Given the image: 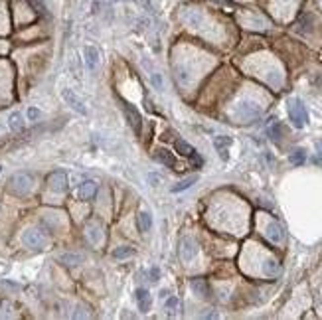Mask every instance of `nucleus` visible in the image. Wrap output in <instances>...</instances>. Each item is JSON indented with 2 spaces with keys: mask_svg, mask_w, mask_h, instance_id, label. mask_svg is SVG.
I'll return each instance as SVG.
<instances>
[{
  "mask_svg": "<svg viewBox=\"0 0 322 320\" xmlns=\"http://www.w3.org/2000/svg\"><path fill=\"white\" fill-rule=\"evenodd\" d=\"M305 159H307V155H305V151H303V149H295V151L291 153V162H293V164H297V166H299V164H303V162H305Z\"/></svg>",
  "mask_w": 322,
  "mask_h": 320,
  "instance_id": "obj_23",
  "label": "nucleus"
},
{
  "mask_svg": "<svg viewBox=\"0 0 322 320\" xmlns=\"http://www.w3.org/2000/svg\"><path fill=\"white\" fill-rule=\"evenodd\" d=\"M135 299H137V303H139V309H141L143 313H147V311L151 309L153 297H151V293H149L147 289H137V293H135Z\"/></svg>",
  "mask_w": 322,
  "mask_h": 320,
  "instance_id": "obj_9",
  "label": "nucleus"
},
{
  "mask_svg": "<svg viewBox=\"0 0 322 320\" xmlns=\"http://www.w3.org/2000/svg\"><path fill=\"white\" fill-rule=\"evenodd\" d=\"M159 277H161V271H159L157 267H155V269H151V281H153V283H157V281H159Z\"/></svg>",
  "mask_w": 322,
  "mask_h": 320,
  "instance_id": "obj_25",
  "label": "nucleus"
},
{
  "mask_svg": "<svg viewBox=\"0 0 322 320\" xmlns=\"http://www.w3.org/2000/svg\"><path fill=\"white\" fill-rule=\"evenodd\" d=\"M34 186V178L32 174L28 172H20V174H14L8 182V192H12L14 196H26Z\"/></svg>",
  "mask_w": 322,
  "mask_h": 320,
  "instance_id": "obj_1",
  "label": "nucleus"
},
{
  "mask_svg": "<svg viewBox=\"0 0 322 320\" xmlns=\"http://www.w3.org/2000/svg\"><path fill=\"white\" fill-rule=\"evenodd\" d=\"M317 155H319V160H322V139L317 143Z\"/></svg>",
  "mask_w": 322,
  "mask_h": 320,
  "instance_id": "obj_26",
  "label": "nucleus"
},
{
  "mask_svg": "<svg viewBox=\"0 0 322 320\" xmlns=\"http://www.w3.org/2000/svg\"><path fill=\"white\" fill-rule=\"evenodd\" d=\"M174 147H176V151H178V153H180L182 157H188V159H190V157H192V155L196 153V151H194V149H192V147H190V145H188L186 141H182V139H176Z\"/></svg>",
  "mask_w": 322,
  "mask_h": 320,
  "instance_id": "obj_15",
  "label": "nucleus"
},
{
  "mask_svg": "<svg viewBox=\"0 0 322 320\" xmlns=\"http://www.w3.org/2000/svg\"><path fill=\"white\" fill-rule=\"evenodd\" d=\"M265 233H267V237H269L271 241H275V243H279V241L283 239V227H281L277 221H271Z\"/></svg>",
  "mask_w": 322,
  "mask_h": 320,
  "instance_id": "obj_13",
  "label": "nucleus"
},
{
  "mask_svg": "<svg viewBox=\"0 0 322 320\" xmlns=\"http://www.w3.org/2000/svg\"><path fill=\"white\" fill-rule=\"evenodd\" d=\"M24 243L28 247H32V249H44L46 243H48V239H46V235L40 229H28L24 233Z\"/></svg>",
  "mask_w": 322,
  "mask_h": 320,
  "instance_id": "obj_3",
  "label": "nucleus"
},
{
  "mask_svg": "<svg viewBox=\"0 0 322 320\" xmlns=\"http://www.w3.org/2000/svg\"><path fill=\"white\" fill-rule=\"evenodd\" d=\"M65 265H79L81 261H83V257L79 255V253H65V255H61L59 257Z\"/></svg>",
  "mask_w": 322,
  "mask_h": 320,
  "instance_id": "obj_22",
  "label": "nucleus"
},
{
  "mask_svg": "<svg viewBox=\"0 0 322 320\" xmlns=\"http://www.w3.org/2000/svg\"><path fill=\"white\" fill-rule=\"evenodd\" d=\"M123 109H125L127 119H129V123L133 125V129L139 133V131H141V115H139L137 109H135L133 105H129V103H123Z\"/></svg>",
  "mask_w": 322,
  "mask_h": 320,
  "instance_id": "obj_10",
  "label": "nucleus"
},
{
  "mask_svg": "<svg viewBox=\"0 0 322 320\" xmlns=\"http://www.w3.org/2000/svg\"><path fill=\"white\" fill-rule=\"evenodd\" d=\"M8 127H10L12 131H22V127H24L22 115H20V113H12L10 119H8Z\"/></svg>",
  "mask_w": 322,
  "mask_h": 320,
  "instance_id": "obj_19",
  "label": "nucleus"
},
{
  "mask_svg": "<svg viewBox=\"0 0 322 320\" xmlns=\"http://www.w3.org/2000/svg\"><path fill=\"white\" fill-rule=\"evenodd\" d=\"M214 145H215V151L219 153V157L223 160H227V149L231 147V139L229 137H215Z\"/></svg>",
  "mask_w": 322,
  "mask_h": 320,
  "instance_id": "obj_12",
  "label": "nucleus"
},
{
  "mask_svg": "<svg viewBox=\"0 0 322 320\" xmlns=\"http://www.w3.org/2000/svg\"><path fill=\"white\" fill-rule=\"evenodd\" d=\"M166 307H168V309H174V307H176V299L172 297V299H170V301L166 303Z\"/></svg>",
  "mask_w": 322,
  "mask_h": 320,
  "instance_id": "obj_27",
  "label": "nucleus"
},
{
  "mask_svg": "<svg viewBox=\"0 0 322 320\" xmlns=\"http://www.w3.org/2000/svg\"><path fill=\"white\" fill-rule=\"evenodd\" d=\"M192 289H194L196 293H200L204 299H210V287H208V283H206L204 279H194V281H192Z\"/></svg>",
  "mask_w": 322,
  "mask_h": 320,
  "instance_id": "obj_14",
  "label": "nucleus"
},
{
  "mask_svg": "<svg viewBox=\"0 0 322 320\" xmlns=\"http://www.w3.org/2000/svg\"><path fill=\"white\" fill-rule=\"evenodd\" d=\"M40 115H42V113H40L36 107H30V109H28V119H30V121H36V119H40Z\"/></svg>",
  "mask_w": 322,
  "mask_h": 320,
  "instance_id": "obj_24",
  "label": "nucleus"
},
{
  "mask_svg": "<svg viewBox=\"0 0 322 320\" xmlns=\"http://www.w3.org/2000/svg\"><path fill=\"white\" fill-rule=\"evenodd\" d=\"M198 182V176H192V178H186V180H182L180 184H176L174 188H172V192H182V190H188V188H192L194 184Z\"/></svg>",
  "mask_w": 322,
  "mask_h": 320,
  "instance_id": "obj_20",
  "label": "nucleus"
},
{
  "mask_svg": "<svg viewBox=\"0 0 322 320\" xmlns=\"http://www.w3.org/2000/svg\"><path fill=\"white\" fill-rule=\"evenodd\" d=\"M155 159L159 160V162H162L164 166H170V168H176V166H178L174 155H172L170 151H166V149H157V151H155Z\"/></svg>",
  "mask_w": 322,
  "mask_h": 320,
  "instance_id": "obj_11",
  "label": "nucleus"
},
{
  "mask_svg": "<svg viewBox=\"0 0 322 320\" xmlns=\"http://www.w3.org/2000/svg\"><path fill=\"white\" fill-rule=\"evenodd\" d=\"M95 194H97V182L85 180V182L79 186V198H81V200H93Z\"/></svg>",
  "mask_w": 322,
  "mask_h": 320,
  "instance_id": "obj_8",
  "label": "nucleus"
},
{
  "mask_svg": "<svg viewBox=\"0 0 322 320\" xmlns=\"http://www.w3.org/2000/svg\"><path fill=\"white\" fill-rule=\"evenodd\" d=\"M61 97H63V101H65L73 111H77L79 115H87V107H85V103L77 97V93H73L71 89H63V91H61Z\"/></svg>",
  "mask_w": 322,
  "mask_h": 320,
  "instance_id": "obj_4",
  "label": "nucleus"
},
{
  "mask_svg": "<svg viewBox=\"0 0 322 320\" xmlns=\"http://www.w3.org/2000/svg\"><path fill=\"white\" fill-rule=\"evenodd\" d=\"M135 255V249L133 247H117L113 251V257L115 259H127V257H133Z\"/></svg>",
  "mask_w": 322,
  "mask_h": 320,
  "instance_id": "obj_21",
  "label": "nucleus"
},
{
  "mask_svg": "<svg viewBox=\"0 0 322 320\" xmlns=\"http://www.w3.org/2000/svg\"><path fill=\"white\" fill-rule=\"evenodd\" d=\"M289 117H291V121H293V125H295L297 129H303V127H307V123H309V113H307L305 105H303L299 99H293V101L289 103Z\"/></svg>",
  "mask_w": 322,
  "mask_h": 320,
  "instance_id": "obj_2",
  "label": "nucleus"
},
{
  "mask_svg": "<svg viewBox=\"0 0 322 320\" xmlns=\"http://www.w3.org/2000/svg\"><path fill=\"white\" fill-rule=\"evenodd\" d=\"M139 227H141L143 233L151 231V227H153V217H151V213H147V212H141V213H139Z\"/></svg>",
  "mask_w": 322,
  "mask_h": 320,
  "instance_id": "obj_16",
  "label": "nucleus"
},
{
  "mask_svg": "<svg viewBox=\"0 0 322 320\" xmlns=\"http://www.w3.org/2000/svg\"><path fill=\"white\" fill-rule=\"evenodd\" d=\"M267 133H269V137H271L275 143H279V139H281V125H279V121H271V123L267 125Z\"/></svg>",
  "mask_w": 322,
  "mask_h": 320,
  "instance_id": "obj_18",
  "label": "nucleus"
},
{
  "mask_svg": "<svg viewBox=\"0 0 322 320\" xmlns=\"http://www.w3.org/2000/svg\"><path fill=\"white\" fill-rule=\"evenodd\" d=\"M196 253H198L196 241L192 237H184L182 243H180V257H182V261H192L196 257Z\"/></svg>",
  "mask_w": 322,
  "mask_h": 320,
  "instance_id": "obj_6",
  "label": "nucleus"
},
{
  "mask_svg": "<svg viewBox=\"0 0 322 320\" xmlns=\"http://www.w3.org/2000/svg\"><path fill=\"white\" fill-rule=\"evenodd\" d=\"M48 184H50V188H52L54 192H59V194H61V192L67 190V174H65L63 170H55V172L50 174Z\"/></svg>",
  "mask_w": 322,
  "mask_h": 320,
  "instance_id": "obj_5",
  "label": "nucleus"
},
{
  "mask_svg": "<svg viewBox=\"0 0 322 320\" xmlns=\"http://www.w3.org/2000/svg\"><path fill=\"white\" fill-rule=\"evenodd\" d=\"M83 55H85V63H87L89 71H95L97 69V63H99V52H97V48L85 46L83 48Z\"/></svg>",
  "mask_w": 322,
  "mask_h": 320,
  "instance_id": "obj_7",
  "label": "nucleus"
},
{
  "mask_svg": "<svg viewBox=\"0 0 322 320\" xmlns=\"http://www.w3.org/2000/svg\"><path fill=\"white\" fill-rule=\"evenodd\" d=\"M87 237H89L93 243L99 241V237H101V225H99L97 221H91V223L87 225Z\"/></svg>",
  "mask_w": 322,
  "mask_h": 320,
  "instance_id": "obj_17",
  "label": "nucleus"
}]
</instances>
